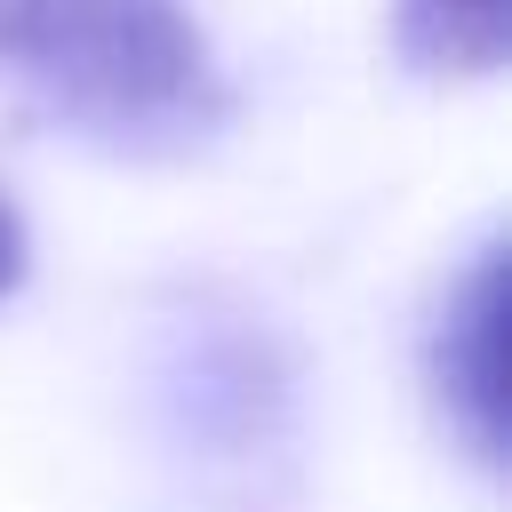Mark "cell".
<instances>
[{
    "label": "cell",
    "mask_w": 512,
    "mask_h": 512,
    "mask_svg": "<svg viewBox=\"0 0 512 512\" xmlns=\"http://www.w3.org/2000/svg\"><path fill=\"white\" fill-rule=\"evenodd\" d=\"M24 280V224H16V208L0 200V296Z\"/></svg>",
    "instance_id": "277c9868"
},
{
    "label": "cell",
    "mask_w": 512,
    "mask_h": 512,
    "mask_svg": "<svg viewBox=\"0 0 512 512\" xmlns=\"http://www.w3.org/2000/svg\"><path fill=\"white\" fill-rule=\"evenodd\" d=\"M432 368H440V400L456 432L472 440L480 464H496L504 456V248H488L472 280L448 296Z\"/></svg>",
    "instance_id": "7a4b0ae2"
},
{
    "label": "cell",
    "mask_w": 512,
    "mask_h": 512,
    "mask_svg": "<svg viewBox=\"0 0 512 512\" xmlns=\"http://www.w3.org/2000/svg\"><path fill=\"white\" fill-rule=\"evenodd\" d=\"M400 48L424 72H496L512 48V0H392Z\"/></svg>",
    "instance_id": "3957f363"
},
{
    "label": "cell",
    "mask_w": 512,
    "mask_h": 512,
    "mask_svg": "<svg viewBox=\"0 0 512 512\" xmlns=\"http://www.w3.org/2000/svg\"><path fill=\"white\" fill-rule=\"evenodd\" d=\"M0 88L128 160L192 152L232 112L184 0H0Z\"/></svg>",
    "instance_id": "6da1fadb"
}]
</instances>
